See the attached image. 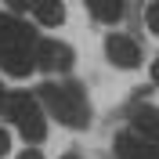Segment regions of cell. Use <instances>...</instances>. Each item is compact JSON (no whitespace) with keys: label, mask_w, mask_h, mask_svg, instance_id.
<instances>
[{"label":"cell","mask_w":159,"mask_h":159,"mask_svg":"<svg viewBox=\"0 0 159 159\" xmlns=\"http://www.w3.org/2000/svg\"><path fill=\"white\" fill-rule=\"evenodd\" d=\"M36 98L43 105L47 116H54L61 127L69 130H83L90 127V101L83 83H72V80H47L36 87Z\"/></svg>","instance_id":"cell-1"},{"label":"cell","mask_w":159,"mask_h":159,"mask_svg":"<svg viewBox=\"0 0 159 159\" xmlns=\"http://www.w3.org/2000/svg\"><path fill=\"white\" fill-rule=\"evenodd\" d=\"M0 116L18 127L25 145H40L47 138V112L40 105L36 90H7V98L0 105Z\"/></svg>","instance_id":"cell-2"},{"label":"cell","mask_w":159,"mask_h":159,"mask_svg":"<svg viewBox=\"0 0 159 159\" xmlns=\"http://www.w3.org/2000/svg\"><path fill=\"white\" fill-rule=\"evenodd\" d=\"M72 61H76V51H72L69 43L40 36V43H36V69H43L47 76H58V72L72 69Z\"/></svg>","instance_id":"cell-3"},{"label":"cell","mask_w":159,"mask_h":159,"mask_svg":"<svg viewBox=\"0 0 159 159\" xmlns=\"http://www.w3.org/2000/svg\"><path fill=\"white\" fill-rule=\"evenodd\" d=\"M105 58L116 69H138L141 65V43L127 33H109L105 36Z\"/></svg>","instance_id":"cell-4"},{"label":"cell","mask_w":159,"mask_h":159,"mask_svg":"<svg viewBox=\"0 0 159 159\" xmlns=\"http://www.w3.org/2000/svg\"><path fill=\"white\" fill-rule=\"evenodd\" d=\"M36 43H18V47L4 51L0 54V72L11 80H25L29 72H36Z\"/></svg>","instance_id":"cell-5"},{"label":"cell","mask_w":159,"mask_h":159,"mask_svg":"<svg viewBox=\"0 0 159 159\" xmlns=\"http://www.w3.org/2000/svg\"><path fill=\"white\" fill-rule=\"evenodd\" d=\"M112 148H116V159H159V145L134 130H119Z\"/></svg>","instance_id":"cell-6"},{"label":"cell","mask_w":159,"mask_h":159,"mask_svg":"<svg viewBox=\"0 0 159 159\" xmlns=\"http://www.w3.org/2000/svg\"><path fill=\"white\" fill-rule=\"evenodd\" d=\"M36 29L25 25L18 15H11V11H0V54L11 47H18V43H36Z\"/></svg>","instance_id":"cell-7"},{"label":"cell","mask_w":159,"mask_h":159,"mask_svg":"<svg viewBox=\"0 0 159 159\" xmlns=\"http://www.w3.org/2000/svg\"><path fill=\"white\" fill-rule=\"evenodd\" d=\"M130 130L159 145V109H156V105H145V101H138V105L130 109Z\"/></svg>","instance_id":"cell-8"},{"label":"cell","mask_w":159,"mask_h":159,"mask_svg":"<svg viewBox=\"0 0 159 159\" xmlns=\"http://www.w3.org/2000/svg\"><path fill=\"white\" fill-rule=\"evenodd\" d=\"M83 4H87L90 18L101 22V25H116L127 11V0H83Z\"/></svg>","instance_id":"cell-9"},{"label":"cell","mask_w":159,"mask_h":159,"mask_svg":"<svg viewBox=\"0 0 159 159\" xmlns=\"http://www.w3.org/2000/svg\"><path fill=\"white\" fill-rule=\"evenodd\" d=\"M33 18L40 25H47V29H58L61 22H65V4L61 0H33Z\"/></svg>","instance_id":"cell-10"},{"label":"cell","mask_w":159,"mask_h":159,"mask_svg":"<svg viewBox=\"0 0 159 159\" xmlns=\"http://www.w3.org/2000/svg\"><path fill=\"white\" fill-rule=\"evenodd\" d=\"M145 25H148L152 36H159V0H152L148 11H145Z\"/></svg>","instance_id":"cell-11"},{"label":"cell","mask_w":159,"mask_h":159,"mask_svg":"<svg viewBox=\"0 0 159 159\" xmlns=\"http://www.w3.org/2000/svg\"><path fill=\"white\" fill-rule=\"evenodd\" d=\"M7 4L11 15H25V11H33V0H4Z\"/></svg>","instance_id":"cell-12"},{"label":"cell","mask_w":159,"mask_h":159,"mask_svg":"<svg viewBox=\"0 0 159 159\" xmlns=\"http://www.w3.org/2000/svg\"><path fill=\"white\" fill-rule=\"evenodd\" d=\"M7 152H11V130H7V127H0V159L7 156Z\"/></svg>","instance_id":"cell-13"},{"label":"cell","mask_w":159,"mask_h":159,"mask_svg":"<svg viewBox=\"0 0 159 159\" xmlns=\"http://www.w3.org/2000/svg\"><path fill=\"white\" fill-rule=\"evenodd\" d=\"M15 159H43V156H40V148H22Z\"/></svg>","instance_id":"cell-14"},{"label":"cell","mask_w":159,"mask_h":159,"mask_svg":"<svg viewBox=\"0 0 159 159\" xmlns=\"http://www.w3.org/2000/svg\"><path fill=\"white\" fill-rule=\"evenodd\" d=\"M152 83H156V87H159V58L152 61Z\"/></svg>","instance_id":"cell-15"},{"label":"cell","mask_w":159,"mask_h":159,"mask_svg":"<svg viewBox=\"0 0 159 159\" xmlns=\"http://www.w3.org/2000/svg\"><path fill=\"white\" fill-rule=\"evenodd\" d=\"M61 159H83V156H80V152H65Z\"/></svg>","instance_id":"cell-16"},{"label":"cell","mask_w":159,"mask_h":159,"mask_svg":"<svg viewBox=\"0 0 159 159\" xmlns=\"http://www.w3.org/2000/svg\"><path fill=\"white\" fill-rule=\"evenodd\" d=\"M4 98H7V87H4V83H0V105H4Z\"/></svg>","instance_id":"cell-17"}]
</instances>
